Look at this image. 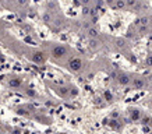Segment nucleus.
<instances>
[{
  "mask_svg": "<svg viewBox=\"0 0 152 134\" xmlns=\"http://www.w3.org/2000/svg\"><path fill=\"white\" fill-rule=\"evenodd\" d=\"M116 43H117V46H124L126 41H124V39H117V41H116Z\"/></svg>",
  "mask_w": 152,
  "mask_h": 134,
  "instance_id": "obj_9",
  "label": "nucleus"
},
{
  "mask_svg": "<svg viewBox=\"0 0 152 134\" xmlns=\"http://www.w3.org/2000/svg\"><path fill=\"white\" fill-rule=\"evenodd\" d=\"M66 53H67V49H66L64 46H61V45H59V46H56L55 49H53V56H56V57H61V56H64Z\"/></svg>",
  "mask_w": 152,
  "mask_h": 134,
  "instance_id": "obj_1",
  "label": "nucleus"
},
{
  "mask_svg": "<svg viewBox=\"0 0 152 134\" xmlns=\"http://www.w3.org/2000/svg\"><path fill=\"white\" fill-rule=\"evenodd\" d=\"M145 85V81H144L142 78H134L133 81V87L135 88V89H141V88Z\"/></svg>",
  "mask_w": 152,
  "mask_h": 134,
  "instance_id": "obj_4",
  "label": "nucleus"
},
{
  "mask_svg": "<svg viewBox=\"0 0 152 134\" xmlns=\"http://www.w3.org/2000/svg\"><path fill=\"white\" fill-rule=\"evenodd\" d=\"M88 34H89V37H96V35H98V31H96V29H92V28H91V29L88 31Z\"/></svg>",
  "mask_w": 152,
  "mask_h": 134,
  "instance_id": "obj_8",
  "label": "nucleus"
},
{
  "mask_svg": "<svg viewBox=\"0 0 152 134\" xmlns=\"http://www.w3.org/2000/svg\"><path fill=\"white\" fill-rule=\"evenodd\" d=\"M130 116H131V120H134V122H137V120H140L141 119V112L138 111V109H131L130 111Z\"/></svg>",
  "mask_w": 152,
  "mask_h": 134,
  "instance_id": "obj_3",
  "label": "nucleus"
},
{
  "mask_svg": "<svg viewBox=\"0 0 152 134\" xmlns=\"http://www.w3.org/2000/svg\"><path fill=\"white\" fill-rule=\"evenodd\" d=\"M18 133H20L18 130H15V131H14V134H18Z\"/></svg>",
  "mask_w": 152,
  "mask_h": 134,
  "instance_id": "obj_13",
  "label": "nucleus"
},
{
  "mask_svg": "<svg viewBox=\"0 0 152 134\" xmlns=\"http://www.w3.org/2000/svg\"><path fill=\"white\" fill-rule=\"evenodd\" d=\"M135 4H137V3L133 1V0H131V1H127V6H135Z\"/></svg>",
  "mask_w": 152,
  "mask_h": 134,
  "instance_id": "obj_12",
  "label": "nucleus"
},
{
  "mask_svg": "<svg viewBox=\"0 0 152 134\" xmlns=\"http://www.w3.org/2000/svg\"><path fill=\"white\" fill-rule=\"evenodd\" d=\"M10 84H11V85H15V87H17V85H20V81H18V80H13V81H11Z\"/></svg>",
  "mask_w": 152,
  "mask_h": 134,
  "instance_id": "obj_11",
  "label": "nucleus"
},
{
  "mask_svg": "<svg viewBox=\"0 0 152 134\" xmlns=\"http://www.w3.org/2000/svg\"><path fill=\"white\" fill-rule=\"evenodd\" d=\"M89 46H91V48H96L98 46V42L96 41H91V42H89Z\"/></svg>",
  "mask_w": 152,
  "mask_h": 134,
  "instance_id": "obj_10",
  "label": "nucleus"
},
{
  "mask_svg": "<svg viewBox=\"0 0 152 134\" xmlns=\"http://www.w3.org/2000/svg\"><path fill=\"white\" fill-rule=\"evenodd\" d=\"M117 80H119V83L121 84V85H127V84H130V77L127 75V74H120Z\"/></svg>",
  "mask_w": 152,
  "mask_h": 134,
  "instance_id": "obj_5",
  "label": "nucleus"
},
{
  "mask_svg": "<svg viewBox=\"0 0 152 134\" xmlns=\"http://www.w3.org/2000/svg\"><path fill=\"white\" fill-rule=\"evenodd\" d=\"M70 69L74 70V71L80 70L81 69V60H80V59H73V60H70Z\"/></svg>",
  "mask_w": 152,
  "mask_h": 134,
  "instance_id": "obj_2",
  "label": "nucleus"
},
{
  "mask_svg": "<svg viewBox=\"0 0 152 134\" xmlns=\"http://www.w3.org/2000/svg\"><path fill=\"white\" fill-rule=\"evenodd\" d=\"M115 7H117V9H123V7H126V6H127V3H126V1H121V0H120V1H116L115 4Z\"/></svg>",
  "mask_w": 152,
  "mask_h": 134,
  "instance_id": "obj_6",
  "label": "nucleus"
},
{
  "mask_svg": "<svg viewBox=\"0 0 152 134\" xmlns=\"http://www.w3.org/2000/svg\"><path fill=\"white\" fill-rule=\"evenodd\" d=\"M145 63H147L148 67H151V66H152V55L148 56V57H147V60H145Z\"/></svg>",
  "mask_w": 152,
  "mask_h": 134,
  "instance_id": "obj_7",
  "label": "nucleus"
}]
</instances>
